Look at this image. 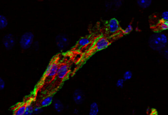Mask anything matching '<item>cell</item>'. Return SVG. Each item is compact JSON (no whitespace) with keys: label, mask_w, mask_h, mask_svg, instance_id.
Returning a JSON list of instances; mask_svg holds the SVG:
<instances>
[{"label":"cell","mask_w":168,"mask_h":115,"mask_svg":"<svg viewBox=\"0 0 168 115\" xmlns=\"http://www.w3.org/2000/svg\"><path fill=\"white\" fill-rule=\"evenodd\" d=\"M167 37L164 34H154L148 40L149 47L155 51L163 50L167 45Z\"/></svg>","instance_id":"1"},{"label":"cell","mask_w":168,"mask_h":115,"mask_svg":"<svg viewBox=\"0 0 168 115\" xmlns=\"http://www.w3.org/2000/svg\"><path fill=\"white\" fill-rule=\"evenodd\" d=\"M59 64L57 61H54L50 63L46 68L44 74V80L48 82L52 81L55 78L57 74Z\"/></svg>","instance_id":"2"},{"label":"cell","mask_w":168,"mask_h":115,"mask_svg":"<svg viewBox=\"0 0 168 115\" xmlns=\"http://www.w3.org/2000/svg\"><path fill=\"white\" fill-rule=\"evenodd\" d=\"M34 34L31 31H27L23 34L20 37L19 44L23 50L31 48L34 42Z\"/></svg>","instance_id":"3"},{"label":"cell","mask_w":168,"mask_h":115,"mask_svg":"<svg viewBox=\"0 0 168 115\" xmlns=\"http://www.w3.org/2000/svg\"><path fill=\"white\" fill-rule=\"evenodd\" d=\"M110 44V42L108 39L104 37H100L96 40L93 45V48L89 53L90 55H91L95 52L105 49L109 46Z\"/></svg>","instance_id":"4"},{"label":"cell","mask_w":168,"mask_h":115,"mask_svg":"<svg viewBox=\"0 0 168 115\" xmlns=\"http://www.w3.org/2000/svg\"><path fill=\"white\" fill-rule=\"evenodd\" d=\"M56 43L60 51H64L69 46V39L66 34H60L56 36Z\"/></svg>","instance_id":"5"},{"label":"cell","mask_w":168,"mask_h":115,"mask_svg":"<svg viewBox=\"0 0 168 115\" xmlns=\"http://www.w3.org/2000/svg\"><path fill=\"white\" fill-rule=\"evenodd\" d=\"M2 43L6 50H10L13 49V48L15 46L16 40L13 35L8 34L3 37Z\"/></svg>","instance_id":"6"},{"label":"cell","mask_w":168,"mask_h":115,"mask_svg":"<svg viewBox=\"0 0 168 115\" xmlns=\"http://www.w3.org/2000/svg\"><path fill=\"white\" fill-rule=\"evenodd\" d=\"M69 66L66 64L64 63V64H60L58 70L56 77H57V79L59 81H64L69 74Z\"/></svg>","instance_id":"7"},{"label":"cell","mask_w":168,"mask_h":115,"mask_svg":"<svg viewBox=\"0 0 168 115\" xmlns=\"http://www.w3.org/2000/svg\"><path fill=\"white\" fill-rule=\"evenodd\" d=\"M72 98L74 102L77 105L83 104L85 99L84 92L81 89H76L74 91Z\"/></svg>","instance_id":"8"},{"label":"cell","mask_w":168,"mask_h":115,"mask_svg":"<svg viewBox=\"0 0 168 115\" xmlns=\"http://www.w3.org/2000/svg\"><path fill=\"white\" fill-rule=\"evenodd\" d=\"M108 29L110 33L112 34H116L118 32L120 29V25L118 20L115 18L109 20L108 24Z\"/></svg>","instance_id":"9"},{"label":"cell","mask_w":168,"mask_h":115,"mask_svg":"<svg viewBox=\"0 0 168 115\" xmlns=\"http://www.w3.org/2000/svg\"><path fill=\"white\" fill-rule=\"evenodd\" d=\"M91 40L88 37H82L79 40L77 44V47L75 49L80 48L86 47L91 43Z\"/></svg>","instance_id":"10"},{"label":"cell","mask_w":168,"mask_h":115,"mask_svg":"<svg viewBox=\"0 0 168 115\" xmlns=\"http://www.w3.org/2000/svg\"><path fill=\"white\" fill-rule=\"evenodd\" d=\"M54 108L57 112L61 113L65 109V106L62 102L59 99H54L53 102Z\"/></svg>","instance_id":"11"},{"label":"cell","mask_w":168,"mask_h":115,"mask_svg":"<svg viewBox=\"0 0 168 115\" xmlns=\"http://www.w3.org/2000/svg\"><path fill=\"white\" fill-rule=\"evenodd\" d=\"M53 100V95H48L41 100L39 104L42 107H46L51 105L52 103Z\"/></svg>","instance_id":"12"},{"label":"cell","mask_w":168,"mask_h":115,"mask_svg":"<svg viewBox=\"0 0 168 115\" xmlns=\"http://www.w3.org/2000/svg\"><path fill=\"white\" fill-rule=\"evenodd\" d=\"M99 112V105L96 102H93L91 103L90 106L89 115H97Z\"/></svg>","instance_id":"13"},{"label":"cell","mask_w":168,"mask_h":115,"mask_svg":"<svg viewBox=\"0 0 168 115\" xmlns=\"http://www.w3.org/2000/svg\"><path fill=\"white\" fill-rule=\"evenodd\" d=\"M138 5L142 8V9H146L150 6L152 0H137Z\"/></svg>","instance_id":"14"},{"label":"cell","mask_w":168,"mask_h":115,"mask_svg":"<svg viewBox=\"0 0 168 115\" xmlns=\"http://www.w3.org/2000/svg\"><path fill=\"white\" fill-rule=\"evenodd\" d=\"M9 22L5 16L0 14V30L5 29L8 26Z\"/></svg>","instance_id":"15"},{"label":"cell","mask_w":168,"mask_h":115,"mask_svg":"<svg viewBox=\"0 0 168 115\" xmlns=\"http://www.w3.org/2000/svg\"><path fill=\"white\" fill-rule=\"evenodd\" d=\"M26 105H20L14 112L13 115H24Z\"/></svg>","instance_id":"16"},{"label":"cell","mask_w":168,"mask_h":115,"mask_svg":"<svg viewBox=\"0 0 168 115\" xmlns=\"http://www.w3.org/2000/svg\"><path fill=\"white\" fill-rule=\"evenodd\" d=\"M34 115V106L31 103L26 104V110L24 115Z\"/></svg>","instance_id":"17"},{"label":"cell","mask_w":168,"mask_h":115,"mask_svg":"<svg viewBox=\"0 0 168 115\" xmlns=\"http://www.w3.org/2000/svg\"><path fill=\"white\" fill-rule=\"evenodd\" d=\"M159 27L161 30H168V21H166L163 19L161 20L159 23Z\"/></svg>","instance_id":"18"},{"label":"cell","mask_w":168,"mask_h":115,"mask_svg":"<svg viewBox=\"0 0 168 115\" xmlns=\"http://www.w3.org/2000/svg\"><path fill=\"white\" fill-rule=\"evenodd\" d=\"M43 107L40 106V104H36L34 106V115H39L43 112Z\"/></svg>","instance_id":"19"},{"label":"cell","mask_w":168,"mask_h":115,"mask_svg":"<svg viewBox=\"0 0 168 115\" xmlns=\"http://www.w3.org/2000/svg\"><path fill=\"white\" fill-rule=\"evenodd\" d=\"M112 2L114 6V10H117L121 8L122 5V0H113Z\"/></svg>","instance_id":"20"},{"label":"cell","mask_w":168,"mask_h":115,"mask_svg":"<svg viewBox=\"0 0 168 115\" xmlns=\"http://www.w3.org/2000/svg\"><path fill=\"white\" fill-rule=\"evenodd\" d=\"M132 73L131 71H127L125 72V73L123 74V79L125 81H128L130 79H131L132 77Z\"/></svg>","instance_id":"21"},{"label":"cell","mask_w":168,"mask_h":115,"mask_svg":"<svg viewBox=\"0 0 168 115\" xmlns=\"http://www.w3.org/2000/svg\"><path fill=\"white\" fill-rule=\"evenodd\" d=\"M125 81L123 78L118 79L117 82H116V86L118 88L122 89V88H123V86H124Z\"/></svg>","instance_id":"22"},{"label":"cell","mask_w":168,"mask_h":115,"mask_svg":"<svg viewBox=\"0 0 168 115\" xmlns=\"http://www.w3.org/2000/svg\"><path fill=\"white\" fill-rule=\"evenodd\" d=\"M133 30V27H132V25L130 24V25H128L127 27H126L125 30H123V33L125 34H127L130 33Z\"/></svg>","instance_id":"23"},{"label":"cell","mask_w":168,"mask_h":115,"mask_svg":"<svg viewBox=\"0 0 168 115\" xmlns=\"http://www.w3.org/2000/svg\"><path fill=\"white\" fill-rule=\"evenodd\" d=\"M32 49L35 51H38L39 50V41H36L34 42V43L32 44Z\"/></svg>","instance_id":"24"},{"label":"cell","mask_w":168,"mask_h":115,"mask_svg":"<svg viewBox=\"0 0 168 115\" xmlns=\"http://www.w3.org/2000/svg\"><path fill=\"white\" fill-rule=\"evenodd\" d=\"M6 83L4 79L0 77V91L3 90L5 88Z\"/></svg>","instance_id":"25"},{"label":"cell","mask_w":168,"mask_h":115,"mask_svg":"<svg viewBox=\"0 0 168 115\" xmlns=\"http://www.w3.org/2000/svg\"><path fill=\"white\" fill-rule=\"evenodd\" d=\"M162 55L166 59H168V47L165 48L163 49L162 51Z\"/></svg>","instance_id":"26"},{"label":"cell","mask_w":168,"mask_h":115,"mask_svg":"<svg viewBox=\"0 0 168 115\" xmlns=\"http://www.w3.org/2000/svg\"><path fill=\"white\" fill-rule=\"evenodd\" d=\"M113 5V2H106L105 3V8L107 9V10H109L112 8Z\"/></svg>","instance_id":"27"},{"label":"cell","mask_w":168,"mask_h":115,"mask_svg":"<svg viewBox=\"0 0 168 115\" xmlns=\"http://www.w3.org/2000/svg\"><path fill=\"white\" fill-rule=\"evenodd\" d=\"M162 17H163V20H166V21H168V11H165L162 14Z\"/></svg>","instance_id":"28"},{"label":"cell","mask_w":168,"mask_h":115,"mask_svg":"<svg viewBox=\"0 0 168 115\" xmlns=\"http://www.w3.org/2000/svg\"><path fill=\"white\" fill-rule=\"evenodd\" d=\"M150 115H158L157 110L155 108H152L151 109Z\"/></svg>","instance_id":"29"},{"label":"cell","mask_w":168,"mask_h":115,"mask_svg":"<svg viewBox=\"0 0 168 115\" xmlns=\"http://www.w3.org/2000/svg\"><path fill=\"white\" fill-rule=\"evenodd\" d=\"M79 112V111L78 109L75 108V109H74L73 112V113L74 115H78Z\"/></svg>","instance_id":"30"}]
</instances>
